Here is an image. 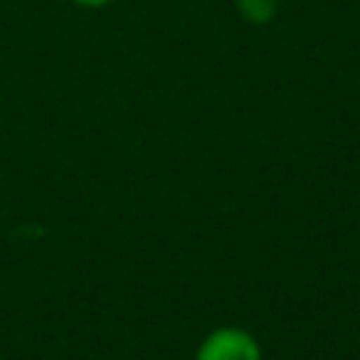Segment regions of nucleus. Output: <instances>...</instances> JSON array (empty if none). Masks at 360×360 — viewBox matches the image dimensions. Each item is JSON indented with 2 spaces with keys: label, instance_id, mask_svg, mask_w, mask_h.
<instances>
[{
  "label": "nucleus",
  "instance_id": "nucleus-1",
  "mask_svg": "<svg viewBox=\"0 0 360 360\" xmlns=\"http://www.w3.org/2000/svg\"><path fill=\"white\" fill-rule=\"evenodd\" d=\"M195 360H262V348L245 328L225 326L202 340Z\"/></svg>",
  "mask_w": 360,
  "mask_h": 360
},
{
  "label": "nucleus",
  "instance_id": "nucleus-2",
  "mask_svg": "<svg viewBox=\"0 0 360 360\" xmlns=\"http://www.w3.org/2000/svg\"><path fill=\"white\" fill-rule=\"evenodd\" d=\"M235 8L250 25H269L279 13V0H235Z\"/></svg>",
  "mask_w": 360,
  "mask_h": 360
},
{
  "label": "nucleus",
  "instance_id": "nucleus-3",
  "mask_svg": "<svg viewBox=\"0 0 360 360\" xmlns=\"http://www.w3.org/2000/svg\"><path fill=\"white\" fill-rule=\"evenodd\" d=\"M70 3H75V6H79V8H89V11H99V8L111 6L114 0H70Z\"/></svg>",
  "mask_w": 360,
  "mask_h": 360
}]
</instances>
